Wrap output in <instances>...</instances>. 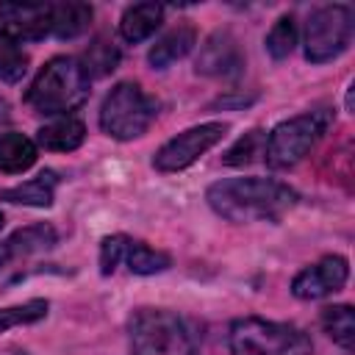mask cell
<instances>
[{
  "instance_id": "obj_8",
  "label": "cell",
  "mask_w": 355,
  "mask_h": 355,
  "mask_svg": "<svg viewBox=\"0 0 355 355\" xmlns=\"http://www.w3.org/2000/svg\"><path fill=\"white\" fill-rule=\"evenodd\" d=\"M227 133L225 122H202L194 125L178 136H172L166 144L158 147V153L153 155V166L158 172H180L186 166H191L202 153H208L216 141H222V136Z\"/></svg>"
},
{
  "instance_id": "obj_7",
  "label": "cell",
  "mask_w": 355,
  "mask_h": 355,
  "mask_svg": "<svg viewBox=\"0 0 355 355\" xmlns=\"http://www.w3.org/2000/svg\"><path fill=\"white\" fill-rule=\"evenodd\" d=\"M352 11L347 6H322L308 17L305 25V58L324 64L338 58L352 42Z\"/></svg>"
},
{
  "instance_id": "obj_5",
  "label": "cell",
  "mask_w": 355,
  "mask_h": 355,
  "mask_svg": "<svg viewBox=\"0 0 355 355\" xmlns=\"http://www.w3.org/2000/svg\"><path fill=\"white\" fill-rule=\"evenodd\" d=\"M330 122H333L330 108L305 111V114H297V116L280 122L266 139V147H263L266 164L272 169H288V166L300 164L316 147V141L327 133Z\"/></svg>"
},
{
  "instance_id": "obj_20",
  "label": "cell",
  "mask_w": 355,
  "mask_h": 355,
  "mask_svg": "<svg viewBox=\"0 0 355 355\" xmlns=\"http://www.w3.org/2000/svg\"><path fill=\"white\" fill-rule=\"evenodd\" d=\"M322 327L324 333L344 349L355 347V316L349 305H327L322 308Z\"/></svg>"
},
{
  "instance_id": "obj_21",
  "label": "cell",
  "mask_w": 355,
  "mask_h": 355,
  "mask_svg": "<svg viewBox=\"0 0 355 355\" xmlns=\"http://www.w3.org/2000/svg\"><path fill=\"white\" fill-rule=\"evenodd\" d=\"M78 64H80V69H83L86 78H103V75H108V72L116 69V64H119V50H116L111 42L97 39V42H92V44L86 47V53H83V58H80Z\"/></svg>"
},
{
  "instance_id": "obj_18",
  "label": "cell",
  "mask_w": 355,
  "mask_h": 355,
  "mask_svg": "<svg viewBox=\"0 0 355 355\" xmlns=\"http://www.w3.org/2000/svg\"><path fill=\"white\" fill-rule=\"evenodd\" d=\"M122 261L128 263V269L133 275H158V272H166L172 266L169 252L155 250V247H150L144 241H133V239H128V247H125V258Z\"/></svg>"
},
{
  "instance_id": "obj_13",
  "label": "cell",
  "mask_w": 355,
  "mask_h": 355,
  "mask_svg": "<svg viewBox=\"0 0 355 355\" xmlns=\"http://www.w3.org/2000/svg\"><path fill=\"white\" fill-rule=\"evenodd\" d=\"M86 139V125L78 119V116H58L47 125L39 128L36 133V141L44 147V150H53V153H69V150H78Z\"/></svg>"
},
{
  "instance_id": "obj_12",
  "label": "cell",
  "mask_w": 355,
  "mask_h": 355,
  "mask_svg": "<svg viewBox=\"0 0 355 355\" xmlns=\"http://www.w3.org/2000/svg\"><path fill=\"white\" fill-rule=\"evenodd\" d=\"M197 44V31L191 25H178L172 31H166L147 53V61L153 64V69H166L175 61H180L183 55H189V50Z\"/></svg>"
},
{
  "instance_id": "obj_6",
  "label": "cell",
  "mask_w": 355,
  "mask_h": 355,
  "mask_svg": "<svg viewBox=\"0 0 355 355\" xmlns=\"http://www.w3.org/2000/svg\"><path fill=\"white\" fill-rule=\"evenodd\" d=\"M155 114H158L155 100L139 83L125 80V83H116L105 94V100L100 105V128L111 139L130 141V139H139L141 133H147Z\"/></svg>"
},
{
  "instance_id": "obj_25",
  "label": "cell",
  "mask_w": 355,
  "mask_h": 355,
  "mask_svg": "<svg viewBox=\"0 0 355 355\" xmlns=\"http://www.w3.org/2000/svg\"><path fill=\"white\" fill-rule=\"evenodd\" d=\"M25 64H28L25 53H19L14 42L0 39V78H3V80H17V78H22V75H25Z\"/></svg>"
},
{
  "instance_id": "obj_15",
  "label": "cell",
  "mask_w": 355,
  "mask_h": 355,
  "mask_svg": "<svg viewBox=\"0 0 355 355\" xmlns=\"http://www.w3.org/2000/svg\"><path fill=\"white\" fill-rule=\"evenodd\" d=\"M161 19H164V8L161 6H155V3H136V6L125 8V14L119 19V33H122L125 42L136 44V42L150 39L158 31Z\"/></svg>"
},
{
  "instance_id": "obj_11",
  "label": "cell",
  "mask_w": 355,
  "mask_h": 355,
  "mask_svg": "<svg viewBox=\"0 0 355 355\" xmlns=\"http://www.w3.org/2000/svg\"><path fill=\"white\" fill-rule=\"evenodd\" d=\"M194 69L200 75L211 78H236L244 69V53L230 31H216L205 39V44L197 53Z\"/></svg>"
},
{
  "instance_id": "obj_1",
  "label": "cell",
  "mask_w": 355,
  "mask_h": 355,
  "mask_svg": "<svg viewBox=\"0 0 355 355\" xmlns=\"http://www.w3.org/2000/svg\"><path fill=\"white\" fill-rule=\"evenodd\" d=\"M208 205L227 222H277L297 205V191L272 178H227L205 191Z\"/></svg>"
},
{
  "instance_id": "obj_28",
  "label": "cell",
  "mask_w": 355,
  "mask_h": 355,
  "mask_svg": "<svg viewBox=\"0 0 355 355\" xmlns=\"http://www.w3.org/2000/svg\"><path fill=\"white\" fill-rule=\"evenodd\" d=\"M3 225H6V216H3V214H0V227H3Z\"/></svg>"
},
{
  "instance_id": "obj_3",
  "label": "cell",
  "mask_w": 355,
  "mask_h": 355,
  "mask_svg": "<svg viewBox=\"0 0 355 355\" xmlns=\"http://www.w3.org/2000/svg\"><path fill=\"white\" fill-rule=\"evenodd\" d=\"M233 355H311L313 344L308 333L294 324L269 322L261 316H244L230 324L227 336Z\"/></svg>"
},
{
  "instance_id": "obj_19",
  "label": "cell",
  "mask_w": 355,
  "mask_h": 355,
  "mask_svg": "<svg viewBox=\"0 0 355 355\" xmlns=\"http://www.w3.org/2000/svg\"><path fill=\"white\" fill-rule=\"evenodd\" d=\"M6 241L11 244L14 255L19 258V255H33V252H42V250H50V247H55V241H58V233H55V227H53V225H47V222H39V225H28V227H19V230H17V233H11Z\"/></svg>"
},
{
  "instance_id": "obj_23",
  "label": "cell",
  "mask_w": 355,
  "mask_h": 355,
  "mask_svg": "<svg viewBox=\"0 0 355 355\" xmlns=\"http://www.w3.org/2000/svg\"><path fill=\"white\" fill-rule=\"evenodd\" d=\"M294 44H297V25H294V17L286 14V17H280V19L272 25V31L266 33V53L280 61V58L291 55Z\"/></svg>"
},
{
  "instance_id": "obj_2",
  "label": "cell",
  "mask_w": 355,
  "mask_h": 355,
  "mask_svg": "<svg viewBox=\"0 0 355 355\" xmlns=\"http://www.w3.org/2000/svg\"><path fill=\"white\" fill-rule=\"evenodd\" d=\"M86 94H89V78L83 75L78 58L55 55L39 69V75L28 86L25 103L36 114L53 116L78 108L86 100Z\"/></svg>"
},
{
  "instance_id": "obj_22",
  "label": "cell",
  "mask_w": 355,
  "mask_h": 355,
  "mask_svg": "<svg viewBox=\"0 0 355 355\" xmlns=\"http://www.w3.org/2000/svg\"><path fill=\"white\" fill-rule=\"evenodd\" d=\"M50 302L47 300H28L22 305H11V308H0V333L19 327V324H33L42 322L47 316Z\"/></svg>"
},
{
  "instance_id": "obj_14",
  "label": "cell",
  "mask_w": 355,
  "mask_h": 355,
  "mask_svg": "<svg viewBox=\"0 0 355 355\" xmlns=\"http://www.w3.org/2000/svg\"><path fill=\"white\" fill-rule=\"evenodd\" d=\"M55 186H58V175L55 172H42L25 183H17L11 189H0V200L17 202V205H33V208H47L55 197Z\"/></svg>"
},
{
  "instance_id": "obj_16",
  "label": "cell",
  "mask_w": 355,
  "mask_h": 355,
  "mask_svg": "<svg viewBox=\"0 0 355 355\" xmlns=\"http://www.w3.org/2000/svg\"><path fill=\"white\" fill-rule=\"evenodd\" d=\"M92 22V6L86 3H55L50 6V33H55L58 39H75L80 36Z\"/></svg>"
},
{
  "instance_id": "obj_17",
  "label": "cell",
  "mask_w": 355,
  "mask_h": 355,
  "mask_svg": "<svg viewBox=\"0 0 355 355\" xmlns=\"http://www.w3.org/2000/svg\"><path fill=\"white\" fill-rule=\"evenodd\" d=\"M36 161V144L22 133H3L0 136V172L19 175L31 169Z\"/></svg>"
},
{
  "instance_id": "obj_9",
  "label": "cell",
  "mask_w": 355,
  "mask_h": 355,
  "mask_svg": "<svg viewBox=\"0 0 355 355\" xmlns=\"http://www.w3.org/2000/svg\"><path fill=\"white\" fill-rule=\"evenodd\" d=\"M50 3H0V39L14 44L50 33Z\"/></svg>"
},
{
  "instance_id": "obj_26",
  "label": "cell",
  "mask_w": 355,
  "mask_h": 355,
  "mask_svg": "<svg viewBox=\"0 0 355 355\" xmlns=\"http://www.w3.org/2000/svg\"><path fill=\"white\" fill-rule=\"evenodd\" d=\"M125 247H128V236L116 233V236H105L100 244V272L103 275H114L116 266L125 258Z\"/></svg>"
},
{
  "instance_id": "obj_24",
  "label": "cell",
  "mask_w": 355,
  "mask_h": 355,
  "mask_svg": "<svg viewBox=\"0 0 355 355\" xmlns=\"http://www.w3.org/2000/svg\"><path fill=\"white\" fill-rule=\"evenodd\" d=\"M263 147H266V136L263 130H250L244 133L227 153H225V164L227 166H244V164H252L258 155H263Z\"/></svg>"
},
{
  "instance_id": "obj_4",
  "label": "cell",
  "mask_w": 355,
  "mask_h": 355,
  "mask_svg": "<svg viewBox=\"0 0 355 355\" xmlns=\"http://www.w3.org/2000/svg\"><path fill=\"white\" fill-rule=\"evenodd\" d=\"M133 355H200L183 322L161 308H139L128 322Z\"/></svg>"
},
{
  "instance_id": "obj_10",
  "label": "cell",
  "mask_w": 355,
  "mask_h": 355,
  "mask_svg": "<svg viewBox=\"0 0 355 355\" xmlns=\"http://www.w3.org/2000/svg\"><path fill=\"white\" fill-rule=\"evenodd\" d=\"M349 277L347 258L341 255H324L313 266H305L294 280H291V294L300 300H319L327 294H336Z\"/></svg>"
},
{
  "instance_id": "obj_27",
  "label": "cell",
  "mask_w": 355,
  "mask_h": 355,
  "mask_svg": "<svg viewBox=\"0 0 355 355\" xmlns=\"http://www.w3.org/2000/svg\"><path fill=\"white\" fill-rule=\"evenodd\" d=\"M17 255H14V250H11V244L8 241H0V269H6L11 261H14Z\"/></svg>"
}]
</instances>
